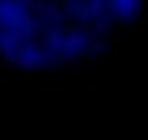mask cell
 <instances>
[{"label": "cell", "mask_w": 148, "mask_h": 140, "mask_svg": "<svg viewBox=\"0 0 148 140\" xmlns=\"http://www.w3.org/2000/svg\"><path fill=\"white\" fill-rule=\"evenodd\" d=\"M8 88H25V91H30V88H33V77H25V74H11Z\"/></svg>", "instance_id": "cell-2"}, {"label": "cell", "mask_w": 148, "mask_h": 140, "mask_svg": "<svg viewBox=\"0 0 148 140\" xmlns=\"http://www.w3.org/2000/svg\"><path fill=\"white\" fill-rule=\"evenodd\" d=\"M112 55H115V58H121V60H126L129 55H132V49H129L126 44H118V49H112Z\"/></svg>", "instance_id": "cell-4"}, {"label": "cell", "mask_w": 148, "mask_h": 140, "mask_svg": "<svg viewBox=\"0 0 148 140\" xmlns=\"http://www.w3.org/2000/svg\"><path fill=\"white\" fill-rule=\"evenodd\" d=\"M82 5H88V8H90V11H93V14H96V11L107 8V0H85Z\"/></svg>", "instance_id": "cell-3"}, {"label": "cell", "mask_w": 148, "mask_h": 140, "mask_svg": "<svg viewBox=\"0 0 148 140\" xmlns=\"http://www.w3.org/2000/svg\"><path fill=\"white\" fill-rule=\"evenodd\" d=\"M85 52H90V55H104V52H110V36H93V38H90V44L85 47Z\"/></svg>", "instance_id": "cell-1"}]
</instances>
